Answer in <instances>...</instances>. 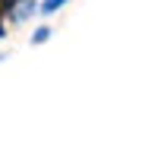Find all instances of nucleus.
<instances>
[{
  "mask_svg": "<svg viewBox=\"0 0 158 158\" xmlns=\"http://www.w3.org/2000/svg\"><path fill=\"white\" fill-rule=\"evenodd\" d=\"M6 35V25H3V13H0V38Z\"/></svg>",
  "mask_w": 158,
  "mask_h": 158,
  "instance_id": "5",
  "label": "nucleus"
},
{
  "mask_svg": "<svg viewBox=\"0 0 158 158\" xmlns=\"http://www.w3.org/2000/svg\"><path fill=\"white\" fill-rule=\"evenodd\" d=\"M16 6H19V0H0V13H3V16H10Z\"/></svg>",
  "mask_w": 158,
  "mask_h": 158,
  "instance_id": "4",
  "label": "nucleus"
},
{
  "mask_svg": "<svg viewBox=\"0 0 158 158\" xmlns=\"http://www.w3.org/2000/svg\"><path fill=\"white\" fill-rule=\"evenodd\" d=\"M48 38H51V29H48V25H41V29H38V32L32 35V41H35V44H44Z\"/></svg>",
  "mask_w": 158,
  "mask_h": 158,
  "instance_id": "3",
  "label": "nucleus"
},
{
  "mask_svg": "<svg viewBox=\"0 0 158 158\" xmlns=\"http://www.w3.org/2000/svg\"><path fill=\"white\" fill-rule=\"evenodd\" d=\"M63 3H67V0H44V3H41V13H57Z\"/></svg>",
  "mask_w": 158,
  "mask_h": 158,
  "instance_id": "2",
  "label": "nucleus"
},
{
  "mask_svg": "<svg viewBox=\"0 0 158 158\" xmlns=\"http://www.w3.org/2000/svg\"><path fill=\"white\" fill-rule=\"evenodd\" d=\"M35 6H38L35 0H19V6L10 13V19H13V22H22V19H29L32 13H35Z\"/></svg>",
  "mask_w": 158,
  "mask_h": 158,
  "instance_id": "1",
  "label": "nucleus"
}]
</instances>
